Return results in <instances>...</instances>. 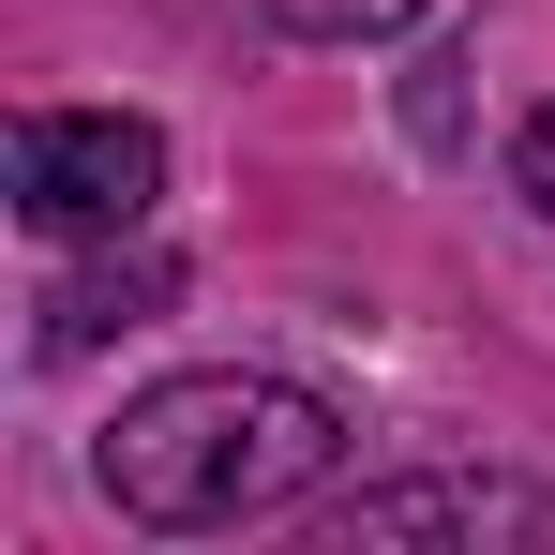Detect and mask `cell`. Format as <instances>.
<instances>
[{"label": "cell", "instance_id": "1", "mask_svg": "<svg viewBox=\"0 0 555 555\" xmlns=\"http://www.w3.org/2000/svg\"><path fill=\"white\" fill-rule=\"evenodd\" d=\"M331 465H346L331 390H300V375H166V390H135L105 421L91 480L151 541H225V526L285 511V495H315Z\"/></svg>", "mask_w": 555, "mask_h": 555}, {"label": "cell", "instance_id": "2", "mask_svg": "<svg viewBox=\"0 0 555 555\" xmlns=\"http://www.w3.org/2000/svg\"><path fill=\"white\" fill-rule=\"evenodd\" d=\"M166 195V135L135 105H30L15 120V225L30 241H120Z\"/></svg>", "mask_w": 555, "mask_h": 555}, {"label": "cell", "instance_id": "3", "mask_svg": "<svg viewBox=\"0 0 555 555\" xmlns=\"http://www.w3.org/2000/svg\"><path fill=\"white\" fill-rule=\"evenodd\" d=\"M331 541L346 555H390V541H555V480H465V465H436V480H361V495H331Z\"/></svg>", "mask_w": 555, "mask_h": 555}, {"label": "cell", "instance_id": "4", "mask_svg": "<svg viewBox=\"0 0 555 555\" xmlns=\"http://www.w3.org/2000/svg\"><path fill=\"white\" fill-rule=\"evenodd\" d=\"M166 256H105V271H61L46 300H30V361H91L105 331H135V315H166Z\"/></svg>", "mask_w": 555, "mask_h": 555}, {"label": "cell", "instance_id": "5", "mask_svg": "<svg viewBox=\"0 0 555 555\" xmlns=\"http://www.w3.org/2000/svg\"><path fill=\"white\" fill-rule=\"evenodd\" d=\"M271 30H300V46H375V30H421L436 0H256Z\"/></svg>", "mask_w": 555, "mask_h": 555}, {"label": "cell", "instance_id": "6", "mask_svg": "<svg viewBox=\"0 0 555 555\" xmlns=\"http://www.w3.org/2000/svg\"><path fill=\"white\" fill-rule=\"evenodd\" d=\"M511 181H526V210H541V225H555V105H541V120H526V151H511Z\"/></svg>", "mask_w": 555, "mask_h": 555}]
</instances>
